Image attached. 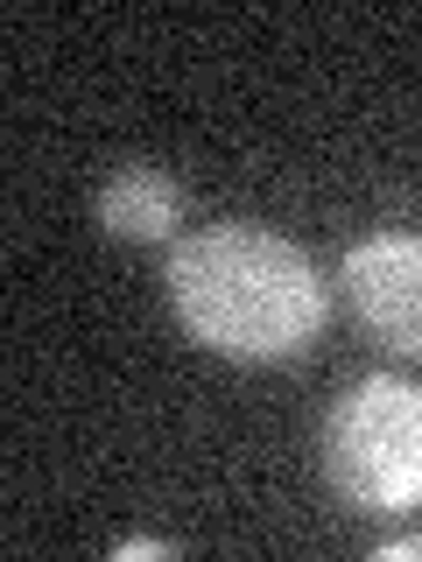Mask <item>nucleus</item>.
<instances>
[{
	"instance_id": "nucleus-1",
	"label": "nucleus",
	"mask_w": 422,
	"mask_h": 562,
	"mask_svg": "<svg viewBox=\"0 0 422 562\" xmlns=\"http://www.w3.org/2000/svg\"><path fill=\"white\" fill-rule=\"evenodd\" d=\"M169 310L204 351L233 366L296 359L324 330V274L296 239L246 218L198 225L169 254Z\"/></svg>"
},
{
	"instance_id": "nucleus-2",
	"label": "nucleus",
	"mask_w": 422,
	"mask_h": 562,
	"mask_svg": "<svg viewBox=\"0 0 422 562\" xmlns=\"http://www.w3.org/2000/svg\"><path fill=\"white\" fill-rule=\"evenodd\" d=\"M324 479L352 514H422V386L395 373L352 380L324 415Z\"/></svg>"
},
{
	"instance_id": "nucleus-3",
	"label": "nucleus",
	"mask_w": 422,
	"mask_h": 562,
	"mask_svg": "<svg viewBox=\"0 0 422 562\" xmlns=\"http://www.w3.org/2000/svg\"><path fill=\"white\" fill-rule=\"evenodd\" d=\"M338 281L359 310V324L374 330L387 351L422 359V233H374L345 246Z\"/></svg>"
},
{
	"instance_id": "nucleus-4",
	"label": "nucleus",
	"mask_w": 422,
	"mask_h": 562,
	"mask_svg": "<svg viewBox=\"0 0 422 562\" xmlns=\"http://www.w3.org/2000/svg\"><path fill=\"white\" fill-rule=\"evenodd\" d=\"M176 218H184V190H176V176L155 169V162H127V169H113L99 183V225H106V239H120V246L169 239Z\"/></svg>"
},
{
	"instance_id": "nucleus-5",
	"label": "nucleus",
	"mask_w": 422,
	"mask_h": 562,
	"mask_svg": "<svg viewBox=\"0 0 422 562\" xmlns=\"http://www.w3.org/2000/svg\"><path fill=\"white\" fill-rule=\"evenodd\" d=\"M380 562H422V535H401V541H380L374 549Z\"/></svg>"
},
{
	"instance_id": "nucleus-6",
	"label": "nucleus",
	"mask_w": 422,
	"mask_h": 562,
	"mask_svg": "<svg viewBox=\"0 0 422 562\" xmlns=\"http://www.w3.org/2000/svg\"><path fill=\"white\" fill-rule=\"evenodd\" d=\"M113 555H120V562H134V555H176V541H148V535H134V541H120Z\"/></svg>"
}]
</instances>
